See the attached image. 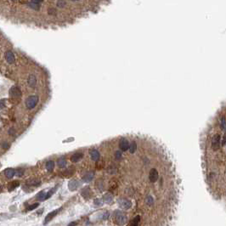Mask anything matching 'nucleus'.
<instances>
[{
  "mask_svg": "<svg viewBox=\"0 0 226 226\" xmlns=\"http://www.w3.org/2000/svg\"><path fill=\"white\" fill-rule=\"evenodd\" d=\"M45 196H46V192L44 191H42L41 192H39L38 195H37V198L38 200H44L45 199Z\"/></svg>",
  "mask_w": 226,
  "mask_h": 226,
  "instance_id": "nucleus-15",
  "label": "nucleus"
},
{
  "mask_svg": "<svg viewBox=\"0 0 226 226\" xmlns=\"http://www.w3.org/2000/svg\"><path fill=\"white\" fill-rule=\"evenodd\" d=\"M38 205H39V203H34V204H32V205L30 206V207H28L27 210H29V211H31V210L37 208V207H38Z\"/></svg>",
  "mask_w": 226,
  "mask_h": 226,
  "instance_id": "nucleus-17",
  "label": "nucleus"
},
{
  "mask_svg": "<svg viewBox=\"0 0 226 226\" xmlns=\"http://www.w3.org/2000/svg\"><path fill=\"white\" fill-rule=\"evenodd\" d=\"M10 95L12 98H19L21 95V91L17 86H13L10 89Z\"/></svg>",
  "mask_w": 226,
  "mask_h": 226,
  "instance_id": "nucleus-4",
  "label": "nucleus"
},
{
  "mask_svg": "<svg viewBox=\"0 0 226 226\" xmlns=\"http://www.w3.org/2000/svg\"><path fill=\"white\" fill-rule=\"evenodd\" d=\"M5 59H6L7 62L9 64H13L15 62V55H14V54L12 53L11 51L6 52V53H5Z\"/></svg>",
  "mask_w": 226,
  "mask_h": 226,
  "instance_id": "nucleus-8",
  "label": "nucleus"
},
{
  "mask_svg": "<svg viewBox=\"0 0 226 226\" xmlns=\"http://www.w3.org/2000/svg\"><path fill=\"white\" fill-rule=\"evenodd\" d=\"M83 156H84V154L83 152H79V151H78V152H75L73 155H72L71 156V162H74V163H76V162H78V161H79L82 158H83Z\"/></svg>",
  "mask_w": 226,
  "mask_h": 226,
  "instance_id": "nucleus-6",
  "label": "nucleus"
},
{
  "mask_svg": "<svg viewBox=\"0 0 226 226\" xmlns=\"http://www.w3.org/2000/svg\"><path fill=\"white\" fill-rule=\"evenodd\" d=\"M40 102V95L38 94H33L29 95L26 100V107L28 110H33Z\"/></svg>",
  "mask_w": 226,
  "mask_h": 226,
  "instance_id": "nucleus-2",
  "label": "nucleus"
},
{
  "mask_svg": "<svg viewBox=\"0 0 226 226\" xmlns=\"http://www.w3.org/2000/svg\"><path fill=\"white\" fill-rule=\"evenodd\" d=\"M12 1H16V0H12Z\"/></svg>",
  "mask_w": 226,
  "mask_h": 226,
  "instance_id": "nucleus-22",
  "label": "nucleus"
},
{
  "mask_svg": "<svg viewBox=\"0 0 226 226\" xmlns=\"http://www.w3.org/2000/svg\"><path fill=\"white\" fill-rule=\"evenodd\" d=\"M89 155L91 157V160L93 161H99L100 158V153L98 150H97V149H93V150H91L89 151Z\"/></svg>",
  "mask_w": 226,
  "mask_h": 226,
  "instance_id": "nucleus-5",
  "label": "nucleus"
},
{
  "mask_svg": "<svg viewBox=\"0 0 226 226\" xmlns=\"http://www.w3.org/2000/svg\"><path fill=\"white\" fill-rule=\"evenodd\" d=\"M76 224V222H72V223H71V224H69V226H74V225H75Z\"/></svg>",
  "mask_w": 226,
  "mask_h": 226,
  "instance_id": "nucleus-21",
  "label": "nucleus"
},
{
  "mask_svg": "<svg viewBox=\"0 0 226 226\" xmlns=\"http://www.w3.org/2000/svg\"><path fill=\"white\" fill-rule=\"evenodd\" d=\"M19 185H20L19 181L15 180V181H13V182L9 184V185H8V189H9V191H14V189H15L16 188H17Z\"/></svg>",
  "mask_w": 226,
  "mask_h": 226,
  "instance_id": "nucleus-10",
  "label": "nucleus"
},
{
  "mask_svg": "<svg viewBox=\"0 0 226 226\" xmlns=\"http://www.w3.org/2000/svg\"><path fill=\"white\" fill-rule=\"evenodd\" d=\"M78 185H79L78 181H76V179H72L70 181L69 184H68V187H69V189L71 191H74L78 189Z\"/></svg>",
  "mask_w": 226,
  "mask_h": 226,
  "instance_id": "nucleus-9",
  "label": "nucleus"
},
{
  "mask_svg": "<svg viewBox=\"0 0 226 226\" xmlns=\"http://www.w3.org/2000/svg\"><path fill=\"white\" fill-rule=\"evenodd\" d=\"M60 210H61V208H59V209L55 210V211H53V212H51L50 213H48V215L46 216V218H45V220H44V224H48V222H49L52 219H53V218H54L55 215H57L58 213L60 211Z\"/></svg>",
  "mask_w": 226,
  "mask_h": 226,
  "instance_id": "nucleus-7",
  "label": "nucleus"
},
{
  "mask_svg": "<svg viewBox=\"0 0 226 226\" xmlns=\"http://www.w3.org/2000/svg\"><path fill=\"white\" fill-rule=\"evenodd\" d=\"M112 220L113 223L117 226H124L128 222V216L122 211H116L113 213Z\"/></svg>",
  "mask_w": 226,
  "mask_h": 226,
  "instance_id": "nucleus-1",
  "label": "nucleus"
},
{
  "mask_svg": "<svg viewBox=\"0 0 226 226\" xmlns=\"http://www.w3.org/2000/svg\"><path fill=\"white\" fill-rule=\"evenodd\" d=\"M4 106H5V100H0V109L4 108Z\"/></svg>",
  "mask_w": 226,
  "mask_h": 226,
  "instance_id": "nucleus-18",
  "label": "nucleus"
},
{
  "mask_svg": "<svg viewBox=\"0 0 226 226\" xmlns=\"http://www.w3.org/2000/svg\"><path fill=\"white\" fill-rule=\"evenodd\" d=\"M57 165L60 168H65L66 166V160L63 158V157H61V158H60L57 161Z\"/></svg>",
  "mask_w": 226,
  "mask_h": 226,
  "instance_id": "nucleus-14",
  "label": "nucleus"
},
{
  "mask_svg": "<svg viewBox=\"0 0 226 226\" xmlns=\"http://www.w3.org/2000/svg\"><path fill=\"white\" fill-rule=\"evenodd\" d=\"M5 176L8 178V179H12L15 175V171L13 168H7L4 171Z\"/></svg>",
  "mask_w": 226,
  "mask_h": 226,
  "instance_id": "nucleus-12",
  "label": "nucleus"
},
{
  "mask_svg": "<svg viewBox=\"0 0 226 226\" xmlns=\"http://www.w3.org/2000/svg\"><path fill=\"white\" fill-rule=\"evenodd\" d=\"M55 189H56L55 188H53L52 189H50V191H48V192L46 194V196H45V199H44V200H47V199H48V198H49V197H50V196H51L53 195V194L55 193Z\"/></svg>",
  "mask_w": 226,
  "mask_h": 226,
  "instance_id": "nucleus-16",
  "label": "nucleus"
},
{
  "mask_svg": "<svg viewBox=\"0 0 226 226\" xmlns=\"http://www.w3.org/2000/svg\"><path fill=\"white\" fill-rule=\"evenodd\" d=\"M40 184H41V181L37 179H32L26 182V184L29 185V186H38Z\"/></svg>",
  "mask_w": 226,
  "mask_h": 226,
  "instance_id": "nucleus-11",
  "label": "nucleus"
},
{
  "mask_svg": "<svg viewBox=\"0 0 226 226\" xmlns=\"http://www.w3.org/2000/svg\"><path fill=\"white\" fill-rule=\"evenodd\" d=\"M2 146H3V148L6 149V148L9 147V144H8V143H3V144H2Z\"/></svg>",
  "mask_w": 226,
  "mask_h": 226,
  "instance_id": "nucleus-19",
  "label": "nucleus"
},
{
  "mask_svg": "<svg viewBox=\"0 0 226 226\" xmlns=\"http://www.w3.org/2000/svg\"><path fill=\"white\" fill-rule=\"evenodd\" d=\"M55 168V162L53 161H48L46 163V169L48 172H52Z\"/></svg>",
  "mask_w": 226,
  "mask_h": 226,
  "instance_id": "nucleus-13",
  "label": "nucleus"
},
{
  "mask_svg": "<svg viewBox=\"0 0 226 226\" xmlns=\"http://www.w3.org/2000/svg\"><path fill=\"white\" fill-rule=\"evenodd\" d=\"M94 176H95V172L88 171V172H86L83 175L82 179H83L84 183H89V182H91V181L94 179Z\"/></svg>",
  "mask_w": 226,
  "mask_h": 226,
  "instance_id": "nucleus-3",
  "label": "nucleus"
},
{
  "mask_svg": "<svg viewBox=\"0 0 226 226\" xmlns=\"http://www.w3.org/2000/svg\"><path fill=\"white\" fill-rule=\"evenodd\" d=\"M14 133H15V130H14V129H13V128H10V131H9V134H13Z\"/></svg>",
  "mask_w": 226,
  "mask_h": 226,
  "instance_id": "nucleus-20",
  "label": "nucleus"
}]
</instances>
